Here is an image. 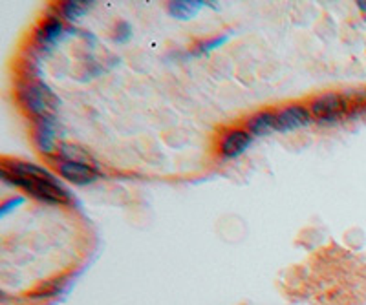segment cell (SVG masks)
Instances as JSON below:
<instances>
[{"mask_svg": "<svg viewBox=\"0 0 366 305\" xmlns=\"http://www.w3.org/2000/svg\"><path fill=\"white\" fill-rule=\"evenodd\" d=\"M311 121H313V115H311L310 108H306V106H286L281 112H277V132L286 134V132L298 130V128L311 124Z\"/></svg>", "mask_w": 366, "mask_h": 305, "instance_id": "277c9868", "label": "cell"}, {"mask_svg": "<svg viewBox=\"0 0 366 305\" xmlns=\"http://www.w3.org/2000/svg\"><path fill=\"white\" fill-rule=\"evenodd\" d=\"M246 130L251 136L262 137L277 132V112H258L251 119H247Z\"/></svg>", "mask_w": 366, "mask_h": 305, "instance_id": "ba28073f", "label": "cell"}, {"mask_svg": "<svg viewBox=\"0 0 366 305\" xmlns=\"http://www.w3.org/2000/svg\"><path fill=\"white\" fill-rule=\"evenodd\" d=\"M251 143L253 136L247 130H229L220 141V154L227 159H234L242 156Z\"/></svg>", "mask_w": 366, "mask_h": 305, "instance_id": "8992f818", "label": "cell"}, {"mask_svg": "<svg viewBox=\"0 0 366 305\" xmlns=\"http://www.w3.org/2000/svg\"><path fill=\"white\" fill-rule=\"evenodd\" d=\"M8 185H15V187L22 188L30 196L37 198V200L44 201V203L51 205H63L70 201L68 191L57 181L56 178L50 179H15V178H2Z\"/></svg>", "mask_w": 366, "mask_h": 305, "instance_id": "6da1fadb", "label": "cell"}, {"mask_svg": "<svg viewBox=\"0 0 366 305\" xmlns=\"http://www.w3.org/2000/svg\"><path fill=\"white\" fill-rule=\"evenodd\" d=\"M130 37H132V28H130V24L125 21L117 22L114 31V41H117V43H127Z\"/></svg>", "mask_w": 366, "mask_h": 305, "instance_id": "7c38bea8", "label": "cell"}, {"mask_svg": "<svg viewBox=\"0 0 366 305\" xmlns=\"http://www.w3.org/2000/svg\"><path fill=\"white\" fill-rule=\"evenodd\" d=\"M229 41V35H221V37H214V38H209V41H205L204 44L200 46L202 51H213V50H218L220 46H224V44Z\"/></svg>", "mask_w": 366, "mask_h": 305, "instance_id": "5bb4252c", "label": "cell"}, {"mask_svg": "<svg viewBox=\"0 0 366 305\" xmlns=\"http://www.w3.org/2000/svg\"><path fill=\"white\" fill-rule=\"evenodd\" d=\"M310 112L320 124H330L341 121L348 112V101L341 94H326L317 97L310 105Z\"/></svg>", "mask_w": 366, "mask_h": 305, "instance_id": "3957f363", "label": "cell"}, {"mask_svg": "<svg viewBox=\"0 0 366 305\" xmlns=\"http://www.w3.org/2000/svg\"><path fill=\"white\" fill-rule=\"evenodd\" d=\"M357 6H359V9H361V11L366 13V2H365V0H359Z\"/></svg>", "mask_w": 366, "mask_h": 305, "instance_id": "9a60e30c", "label": "cell"}, {"mask_svg": "<svg viewBox=\"0 0 366 305\" xmlns=\"http://www.w3.org/2000/svg\"><path fill=\"white\" fill-rule=\"evenodd\" d=\"M19 99H21L24 110L37 119L51 115L57 105L53 92L41 81L28 82L26 86H22L21 92H19Z\"/></svg>", "mask_w": 366, "mask_h": 305, "instance_id": "7a4b0ae2", "label": "cell"}, {"mask_svg": "<svg viewBox=\"0 0 366 305\" xmlns=\"http://www.w3.org/2000/svg\"><path fill=\"white\" fill-rule=\"evenodd\" d=\"M95 2H92V0H68V2H63L61 4V15H63V18H66V21L70 22H75L77 18L85 17L86 13L90 11V9L94 8Z\"/></svg>", "mask_w": 366, "mask_h": 305, "instance_id": "8fae6325", "label": "cell"}, {"mask_svg": "<svg viewBox=\"0 0 366 305\" xmlns=\"http://www.w3.org/2000/svg\"><path fill=\"white\" fill-rule=\"evenodd\" d=\"M64 33V24L59 17H50L43 22L37 31V44L41 48L56 46Z\"/></svg>", "mask_w": 366, "mask_h": 305, "instance_id": "9c48e42d", "label": "cell"}, {"mask_svg": "<svg viewBox=\"0 0 366 305\" xmlns=\"http://www.w3.org/2000/svg\"><path fill=\"white\" fill-rule=\"evenodd\" d=\"M22 203H24V198H22V196H17V198H11V200L4 201L2 207H0V218H6L9 212L17 210Z\"/></svg>", "mask_w": 366, "mask_h": 305, "instance_id": "4fadbf2b", "label": "cell"}, {"mask_svg": "<svg viewBox=\"0 0 366 305\" xmlns=\"http://www.w3.org/2000/svg\"><path fill=\"white\" fill-rule=\"evenodd\" d=\"M35 141H37L38 150L43 154H51L57 143V123L53 115H44L37 119L35 127Z\"/></svg>", "mask_w": 366, "mask_h": 305, "instance_id": "52a82bcc", "label": "cell"}, {"mask_svg": "<svg viewBox=\"0 0 366 305\" xmlns=\"http://www.w3.org/2000/svg\"><path fill=\"white\" fill-rule=\"evenodd\" d=\"M59 174L73 185H90L99 179V170L86 161H61Z\"/></svg>", "mask_w": 366, "mask_h": 305, "instance_id": "5b68a950", "label": "cell"}, {"mask_svg": "<svg viewBox=\"0 0 366 305\" xmlns=\"http://www.w3.org/2000/svg\"><path fill=\"white\" fill-rule=\"evenodd\" d=\"M204 6L205 2L202 0H174V2H169V13L178 21H189L200 13Z\"/></svg>", "mask_w": 366, "mask_h": 305, "instance_id": "30bf717a", "label": "cell"}]
</instances>
